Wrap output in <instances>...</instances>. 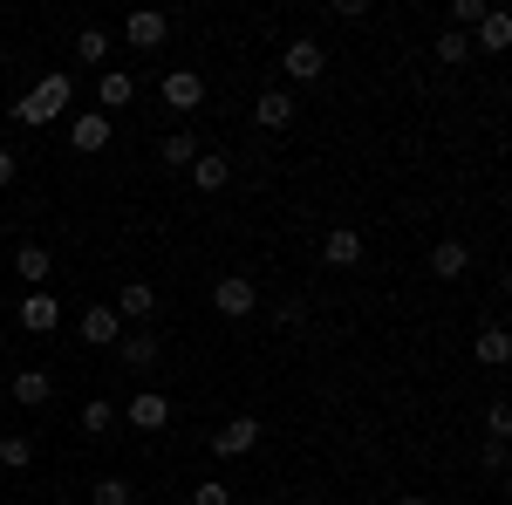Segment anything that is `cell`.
<instances>
[{
	"label": "cell",
	"mask_w": 512,
	"mask_h": 505,
	"mask_svg": "<svg viewBox=\"0 0 512 505\" xmlns=\"http://www.w3.org/2000/svg\"><path fill=\"white\" fill-rule=\"evenodd\" d=\"M69 103H76V82L55 69V76H41L35 89H28V96H14V103H7V117L21 123V130H41V123H55V117H62Z\"/></svg>",
	"instance_id": "cell-1"
},
{
	"label": "cell",
	"mask_w": 512,
	"mask_h": 505,
	"mask_svg": "<svg viewBox=\"0 0 512 505\" xmlns=\"http://www.w3.org/2000/svg\"><path fill=\"white\" fill-rule=\"evenodd\" d=\"M7 396H14L21 410H41V403L55 396V376H48V369H14V376H7Z\"/></svg>",
	"instance_id": "cell-11"
},
{
	"label": "cell",
	"mask_w": 512,
	"mask_h": 505,
	"mask_svg": "<svg viewBox=\"0 0 512 505\" xmlns=\"http://www.w3.org/2000/svg\"><path fill=\"white\" fill-rule=\"evenodd\" d=\"M164 35H171V14H158V7H137V14L123 21V41H130L137 55H151V48H164Z\"/></svg>",
	"instance_id": "cell-8"
},
{
	"label": "cell",
	"mask_w": 512,
	"mask_h": 505,
	"mask_svg": "<svg viewBox=\"0 0 512 505\" xmlns=\"http://www.w3.org/2000/svg\"><path fill=\"white\" fill-rule=\"evenodd\" d=\"M76 55L89 62V69H96V62H110V35H103V28H82V35H76Z\"/></svg>",
	"instance_id": "cell-27"
},
{
	"label": "cell",
	"mask_w": 512,
	"mask_h": 505,
	"mask_svg": "<svg viewBox=\"0 0 512 505\" xmlns=\"http://www.w3.org/2000/svg\"><path fill=\"white\" fill-rule=\"evenodd\" d=\"M437 62H444V69H458V62H472V35H458V28H444V35H437V48H431Z\"/></svg>",
	"instance_id": "cell-25"
},
{
	"label": "cell",
	"mask_w": 512,
	"mask_h": 505,
	"mask_svg": "<svg viewBox=\"0 0 512 505\" xmlns=\"http://www.w3.org/2000/svg\"><path fill=\"white\" fill-rule=\"evenodd\" d=\"M485 7H492V0H451V28H458V35H472L478 21H485Z\"/></svg>",
	"instance_id": "cell-28"
},
{
	"label": "cell",
	"mask_w": 512,
	"mask_h": 505,
	"mask_svg": "<svg viewBox=\"0 0 512 505\" xmlns=\"http://www.w3.org/2000/svg\"><path fill=\"white\" fill-rule=\"evenodd\" d=\"M117 335H123L117 308H89L82 314V342H89V349H117Z\"/></svg>",
	"instance_id": "cell-17"
},
{
	"label": "cell",
	"mask_w": 512,
	"mask_h": 505,
	"mask_svg": "<svg viewBox=\"0 0 512 505\" xmlns=\"http://www.w3.org/2000/svg\"><path fill=\"white\" fill-rule=\"evenodd\" d=\"M212 308L226 314V321H246V314L260 308V294H253V280H246V273H219V287H212Z\"/></svg>",
	"instance_id": "cell-6"
},
{
	"label": "cell",
	"mask_w": 512,
	"mask_h": 505,
	"mask_svg": "<svg viewBox=\"0 0 512 505\" xmlns=\"http://www.w3.org/2000/svg\"><path fill=\"white\" fill-rule=\"evenodd\" d=\"M110 308H117V321H123V328H144V321L158 314V287H151V280H123Z\"/></svg>",
	"instance_id": "cell-5"
},
{
	"label": "cell",
	"mask_w": 512,
	"mask_h": 505,
	"mask_svg": "<svg viewBox=\"0 0 512 505\" xmlns=\"http://www.w3.org/2000/svg\"><path fill=\"white\" fill-rule=\"evenodd\" d=\"M35 465V437H0V471H28Z\"/></svg>",
	"instance_id": "cell-26"
},
{
	"label": "cell",
	"mask_w": 512,
	"mask_h": 505,
	"mask_svg": "<svg viewBox=\"0 0 512 505\" xmlns=\"http://www.w3.org/2000/svg\"><path fill=\"white\" fill-rule=\"evenodd\" d=\"M485 430H492L499 444H506V437H512V410H506V403H492V410H485Z\"/></svg>",
	"instance_id": "cell-30"
},
{
	"label": "cell",
	"mask_w": 512,
	"mask_h": 505,
	"mask_svg": "<svg viewBox=\"0 0 512 505\" xmlns=\"http://www.w3.org/2000/svg\"><path fill=\"white\" fill-rule=\"evenodd\" d=\"M89 505H137V485L130 478H96L89 485Z\"/></svg>",
	"instance_id": "cell-24"
},
{
	"label": "cell",
	"mask_w": 512,
	"mask_h": 505,
	"mask_svg": "<svg viewBox=\"0 0 512 505\" xmlns=\"http://www.w3.org/2000/svg\"><path fill=\"white\" fill-rule=\"evenodd\" d=\"M14 171H21V157H14V151H7V144H0V192L14 185Z\"/></svg>",
	"instance_id": "cell-33"
},
{
	"label": "cell",
	"mask_w": 512,
	"mask_h": 505,
	"mask_svg": "<svg viewBox=\"0 0 512 505\" xmlns=\"http://www.w3.org/2000/svg\"><path fill=\"white\" fill-rule=\"evenodd\" d=\"M55 321H62V301H55L48 287H28V294H21V328H28V335H55Z\"/></svg>",
	"instance_id": "cell-10"
},
{
	"label": "cell",
	"mask_w": 512,
	"mask_h": 505,
	"mask_svg": "<svg viewBox=\"0 0 512 505\" xmlns=\"http://www.w3.org/2000/svg\"><path fill=\"white\" fill-rule=\"evenodd\" d=\"M158 157L171 164V171H192V164H198V137H192V130H171V137L158 144Z\"/></svg>",
	"instance_id": "cell-22"
},
{
	"label": "cell",
	"mask_w": 512,
	"mask_h": 505,
	"mask_svg": "<svg viewBox=\"0 0 512 505\" xmlns=\"http://www.w3.org/2000/svg\"><path fill=\"white\" fill-rule=\"evenodd\" d=\"M192 185H198L205 198H212V192H226V185H233V164H226L219 151H198V164H192Z\"/></svg>",
	"instance_id": "cell-18"
},
{
	"label": "cell",
	"mask_w": 512,
	"mask_h": 505,
	"mask_svg": "<svg viewBox=\"0 0 512 505\" xmlns=\"http://www.w3.org/2000/svg\"><path fill=\"white\" fill-rule=\"evenodd\" d=\"M403 505H444V499H431V492H410V499H403Z\"/></svg>",
	"instance_id": "cell-34"
},
{
	"label": "cell",
	"mask_w": 512,
	"mask_h": 505,
	"mask_svg": "<svg viewBox=\"0 0 512 505\" xmlns=\"http://www.w3.org/2000/svg\"><path fill=\"white\" fill-rule=\"evenodd\" d=\"M260 437H267L260 417H226V424L212 430V451H219V458H253V451H260Z\"/></svg>",
	"instance_id": "cell-3"
},
{
	"label": "cell",
	"mask_w": 512,
	"mask_h": 505,
	"mask_svg": "<svg viewBox=\"0 0 512 505\" xmlns=\"http://www.w3.org/2000/svg\"><path fill=\"white\" fill-rule=\"evenodd\" d=\"M164 103H171V110H198V103H205V76H198V69H171V76H164Z\"/></svg>",
	"instance_id": "cell-14"
},
{
	"label": "cell",
	"mask_w": 512,
	"mask_h": 505,
	"mask_svg": "<svg viewBox=\"0 0 512 505\" xmlns=\"http://www.w3.org/2000/svg\"><path fill=\"white\" fill-rule=\"evenodd\" d=\"M321 260L328 267H362V233L355 226H335V233L321 239Z\"/></svg>",
	"instance_id": "cell-16"
},
{
	"label": "cell",
	"mask_w": 512,
	"mask_h": 505,
	"mask_svg": "<svg viewBox=\"0 0 512 505\" xmlns=\"http://www.w3.org/2000/svg\"><path fill=\"white\" fill-rule=\"evenodd\" d=\"M130 96H137V76H123V69H110V76L96 82V103H103V117H110V110H123Z\"/></svg>",
	"instance_id": "cell-21"
},
{
	"label": "cell",
	"mask_w": 512,
	"mask_h": 505,
	"mask_svg": "<svg viewBox=\"0 0 512 505\" xmlns=\"http://www.w3.org/2000/svg\"><path fill=\"white\" fill-rule=\"evenodd\" d=\"M0 69H7V41H0Z\"/></svg>",
	"instance_id": "cell-35"
},
{
	"label": "cell",
	"mask_w": 512,
	"mask_h": 505,
	"mask_svg": "<svg viewBox=\"0 0 512 505\" xmlns=\"http://www.w3.org/2000/svg\"><path fill=\"white\" fill-rule=\"evenodd\" d=\"M478 48H485V55H506V48H512V14H506V7H485V21H478Z\"/></svg>",
	"instance_id": "cell-19"
},
{
	"label": "cell",
	"mask_w": 512,
	"mask_h": 505,
	"mask_svg": "<svg viewBox=\"0 0 512 505\" xmlns=\"http://www.w3.org/2000/svg\"><path fill=\"white\" fill-rule=\"evenodd\" d=\"M472 355L485 362V369H506V362H512V335H506V328H478V335H472Z\"/></svg>",
	"instance_id": "cell-20"
},
{
	"label": "cell",
	"mask_w": 512,
	"mask_h": 505,
	"mask_svg": "<svg viewBox=\"0 0 512 505\" xmlns=\"http://www.w3.org/2000/svg\"><path fill=\"white\" fill-rule=\"evenodd\" d=\"M123 417H130V430H144V437H158V430L171 424V396H158V389H137V396L123 403Z\"/></svg>",
	"instance_id": "cell-7"
},
{
	"label": "cell",
	"mask_w": 512,
	"mask_h": 505,
	"mask_svg": "<svg viewBox=\"0 0 512 505\" xmlns=\"http://www.w3.org/2000/svg\"><path fill=\"white\" fill-rule=\"evenodd\" d=\"M14 273H21L28 287H48V273H55V253H48L41 239H21V246H14Z\"/></svg>",
	"instance_id": "cell-13"
},
{
	"label": "cell",
	"mask_w": 512,
	"mask_h": 505,
	"mask_svg": "<svg viewBox=\"0 0 512 505\" xmlns=\"http://www.w3.org/2000/svg\"><path fill=\"white\" fill-rule=\"evenodd\" d=\"M253 123H260V130H287V123H294V96H287V89H260V96H253Z\"/></svg>",
	"instance_id": "cell-15"
},
{
	"label": "cell",
	"mask_w": 512,
	"mask_h": 505,
	"mask_svg": "<svg viewBox=\"0 0 512 505\" xmlns=\"http://www.w3.org/2000/svg\"><path fill=\"white\" fill-rule=\"evenodd\" d=\"M158 355H164L158 328H123V335H117V362H123V369H137V376H151Z\"/></svg>",
	"instance_id": "cell-4"
},
{
	"label": "cell",
	"mask_w": 512,
	"mask_h": 505,
	"mask_svg": "<svg viewBox=\"0 0 512 505\" xmlns=\"http://www.w3.org/2000/svg\"><path fill=\"white\" fill-rule=\"evenodd\" d=\"M308 321V301H280V328H301Z\"/></svg>",
	"instance_id": "cell-32"
},
{
	"label": "cell",
	"mask_w": 512,
	"mask_h": 505,
	"mask_svg": "<svg viewBox=\"0 0 512 505\" xmlns=\"http://www.w3.org/2000/svg\"><path fill=\"white\" fill-rule=\"evenodd\" d=\"M192 505H233V485H226V478H205L192 492Z\"/></svg>",
	"instance_id": "cell-29"
},
{
	"label": "cell",
	"mask_w": 512,
	"mask_h": 505,
	"mask_svg": "<svg viewBox=\"0 0 512 505\" xmlns=\"http://www.w3.org/2000/svg\"><path fill=\"white\" fill-rule=\"evenodd\" d=\"M82 430H89V437H110V430H117V403H110V396H89V403H82Z\"/></svg>",
	"instance_id": "cell-23"
},
{
	"label": "cell",
	"mask_w": 512,
	"mask_h": 505,
	"mask_svg": "<svg viewBox=\"0 0 512 505\" xmlns=\"http://www.w3.org/2000/svg\"><path fill=\"white\" fill-rule=\"evenodd\" d=\"M280 69H287V82H321V69H328V48H321L315 35H294L287 48H280Z\"/></svg>",
	"instance_id": "cell-2"
},
{
	"label": "cell",
	"mask_w": 512,
	"mask_h": 505,
	"mask_svg": "<svg viewBox=\"0 0 512 505\" xmlns=\"http://www.w3.org/2000/svg\"><path fill=\"white\" fill-rule=\"evenodd\" d=\"M110 137H117V130H110L103 110H82V117L69 123V144H76L82 157H103V151H110Z\"/></svg>",
	"instance_id": "cell-9"
},
{
	"label": "cell",
	"mask_w": 512,
	"mask_h": 505,
	"mask_svg": "<svg viewBox=\"0 0 512 505\" xmlns=\"http://www.w3.org/2000/svg\"><path fill=\"white\" fill-rule=\"evenodd\" d=\"M472 273V246L465 239H437L431 246V280H465Z\"/></svg>",
	"instance_id": "cell-12"
},
{
	"label": "cell",
	"mask_w": 512,
	"mask_h": 505,
	"mask_svg": "<svg viewBox=\"0 0 512 505\" xmlns=\"http://www.w3.org/2000/svg\"><path fill=\"white\" fill-rule=\"evenodd\" d=\"M335 21H369V0H335Z\"/></svg>",
	"instance_id": "cell-31"
}]
</instances>
